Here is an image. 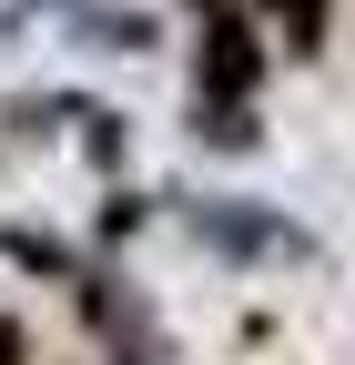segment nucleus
I'll use <instances>...</instances> for the list:
<instances>
[{"instance_id":"f03ea898","label":"nucleus","mask_w":355,"mask_h":365,"mask_svg":"<svg viewBox=\"0 0 355 365\" xmlns=\"http://www.w3.org/2000/svg\"><path fill=\"white\" fill-rule=\"evenodd\" d=\"M61 304L81 314V335H92L102 365H183V355H173V335H163V314L143 304V284H132L112 254H71Z\"/></svg>"},{"instance_id":"1a4fd4ad","label":"nucleus","mask_w":355,"mask_h":365,"mask_svg":"<svg viewBox=\"0 0 355 365\" xmlns=\"http://www.w3.org/2000/svg\"><path fill=\"white\" fill-rule=\"evenodd\" d=\"M0 365H31V345H21V325L0 314Z\"/></svg>"},{"instance_id":"7ed1b4c3","label":"nucleus","mask_w":355,"mask_h":365,"mask_svg":"<svg viewBox=\"0 0 355 365\" xmlns=\"http://www.w3.org/2000/svg\"><path fill=\"white\" fill-rule=\"evenodd\" d=\"M264 71H274V41H264L254 0H234V11H203V21H193V102L264 112Z\"/></svg>"},{"instance_id":"20e7f679","label":"nucleus","mask_w":355,"mask_h":365,"mask_svg":"<svg viewBox=\"0 0 355 365\" xmlns=\"http://www.w3.org/2000/svg\"><path fill=\"white\" fill-rule=\"evenodd\" d=\"M254 21H264V41H274L284 61H325V41H335V0H254Z\"/></svg>"},{"instance_id":"f257e3e1","label":"nucleus","mask_w":355,"mask_h":365,"mask_svg":"<svg viewBox=\"0 0 355 365\" xmlns=\"http://www.w3.org/2000/svg\"><path fill=\"white\" fill-rule=\"evenodd\" d=\"M163 213L183 223L213 264H234V274H294V264L325 254L284 203H264V193H163Z\"/></svg>"},{"instance_id":"0eeeda50","label":"nucleus","mask_w":355,"mask_h":365,"mask_svg":"<svg viewBox=\"0 0 355 365\" xmlns=\"http://www.w3.org/2000/svg\"><path fill=\"white\" fill-rule=\"evenodd\" d=\"M193 143H203V153H254V143H264V112H224V102H193Z\"/></svg>"},{"instance_id":"423d86ee","label":"nucleus","mask_w":355,"mask_h":365,"mask_svg":"<svg viewBox=\"0 0 355 365\" xmlns=\"http://www.w3.org/2000/svg\"><path fill=\"white\" fill-rule=\"evenodd\" d=\"M71 143H81V163H92V173H112V163L132 153V112H112V102H92V91H81V112H71Z\"/></svg>"},{"instance_id":"6e6552de","label":"nucleus","mask_w":355,"mask_h":365,"mask_svg":"<svg viewBox=\"0 0 355 365\" xmlns=\"http://www.w3.org/2000/svg\"><path fill=\"white\" fill-rule=\"evenodd\" d=\"M153 213H163V193H112V203H102V223H92V234H102V254H122Z\"/></svg>"},{"instance_id":"39448f33","label":"nucleus","mask_w":355,"mask_h":365,"mask_svg":"<svg viewBox=\"0 0 355 365\" xmlns=\"http://www.w3.org/2000/svg\"><path fill=\"white\" fill-rule=\"evenodd\" d=\"M71 31H81V51H153V41H163V21L153 11H132V0H81V11H71Z\"/></svg>"}]
</instances>
